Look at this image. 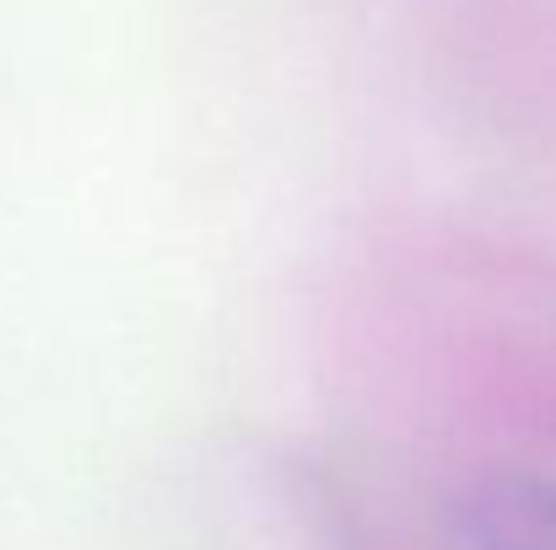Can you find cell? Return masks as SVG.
<instances>
[{
    "label": "cell",
    "instance_id": "cell-1",
    "mask_svg": "<svg viewBox=\"0 0 556 550\" xmlns=\"http://www.w3.org/2000/svg\"><path fill=\"white\" fill-rule=\"evenodd\" d=\"M470 550H556V475H492L465 508Z\"/></svg>",
    "mask_w": 556,
    "mask_h": 550
}]
</instances>
